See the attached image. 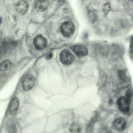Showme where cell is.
Returning a JSON list of instances; mask_svg holds the SVG:
<instances>
[{"instance_id":"cell-1","label":"cell","mask_w":133,"mask_h":133,"mask_svg":"<svg viewBox=\"0 0 133 133\" xmlns=\"http://www.w3.org/2000/svg\"><path fill=\"white\" fill-rule=\"evenodd\" d=\"M131 104V103L124 96L120 97L117 101V104L119 110L127 115L130 114Z\"/></svg>"},{"instance_id":"cell-2","label":"cell","mask_w":133,"mask_h":133,"mask_svg":"<svg viewBox=\"0 0 133 133\" xmlns=\"http://www.w3.org/2000/svg\"><path fill=\"white\" fill-rule=\"evenodd\" d=\"M59 58L61 62L63 64L65 65H69L74 61L75 57L69 50L64 49L60 54Z\"/></svg>"},{"instance_id":"cell-3","label":"cell","mask_w":133,"mask_h":133,"mask_svg":"<svg viewBox=\"0 0 133 133\" xmlns=\"http://www.w3.org/2000/svg\"><path fill=\"white\" fill-rule=\"evenodd\" d=\"M75 30L74 24L70 22H66L63 23L61 27V31L62 34L66 37L71 36Z\"/></svg>"},{"instance_id":"cell-4","label":"cell","mask_w":133,"mask_h":133,"mask_svg":"<svg viewBox=\"0 0 133 133\" xmlns=\"http://www.w3.org/2000/svg\"><path fill=\"white\" fill-rule=\"evenodd\" d=\"M35 83V80L34 76L31 74H27L24 76L22 80V88L25 91H29L33 88Z\"/></svg>"},{"instance_id":"cell-5","label":"cell","mask_w":133,"mask_h":133,"mask_svg":"<svg viewBox=\"0 0 133 133\" xmlns=\"http://www.w3.org/2000/svg\"><path fill=\"white\" fill-rule=\"evenodd\" d=\"M12 64L10 61L5 60L0 63V76L5 77L10 74L12 68Z\"/></svg>"},{"instance_id":"cell-6","label":"cell","mask_w":133,"mask_h":133,"mask_svg":"<svg viewBox=\"0 0 133 133\" xmlns=\"http://www.w3.org/2000/svg\"><path fill=\"white\" fill-rule=\"evenodd\" d=\"M71 49L74 54L79 58L85 56L88 53L87 48L83 45H74L71 46Z\"/></svg>"},{"instance_id":"cell-7","label":"cell","mask_w":133,"mask_h":133,"mask_svg":"<svg viewBox=\"0 0 133 133\" xmlns=\"http://www.w3.org/2000/svg\"><path fill=\"white\" fill-rule=\"evenodd\" d=\"M127 123L125 119L123 117H119L116 119L112 123L114 128L118 132L122 131L126 129Z\"/></svg>"},{"instance_id":"cell-8","label":"cell","mask_w":133,"mask_h":133,"mask_svg":"<svg viewBox=\"0 0 133 133\" xmlns=\"http://www.w3.org/2000/svg\"><path fill=\"white\" fill-rule=\"evenodd\" d=\"M47 43L46 39L42 35H38L36 36L33 40V44L35 48L38 50L45 48Z\"/></svg>"},{"instance_id":"cell-9","label":"cell","mask_w":133,"mask_h":133,"mask_svg":"<svg viewBox=\"0 0 133 133\" xmlns=\"http://www.w3.org/2000/svg\"><path fill=\"white\" fill-rule=\"evenodd\" d=\"M29 7V4L25 0H21L16 3L15 8L17 11L19 13L24 15L27 12Z\"/></svg>"},{"instance_id":"cell-10","label":"cell","mask_w":133,"mask_h":133,"mask_svg":"<svg viewBox=\"0 0 133 133\" xmlns=\"http://www.w3.org/2000/svg\"><path fill=\"white\" fill-rule=\"evenodd\" d=\"M19 102L18 98L14 97L11 101L9 105L8 110L10 114L12 115L16 114L19 108Z\"/></svg>"},{"instance_id":"cell-11","label":"cell","mask_w":133,"mask_h":133,"mask_svg":"<svg viewBox=\"0 0 133 133\" xmlns=\"http://www.w3.org/2000/svg\"><path fill=\"white\" fill-rule=\"evenodd\" d=\"M49 4V2L48 1H36L35 3V7L38 11L41 12L46 10Z\"/></svg>"},{"instance_id":"cell-12","label":"cell","mask_w":133,"mask_h":133,"mask_svg":"<svg viewBox=\"0 0 133 133\" xmlns=\"http://www.w3.org/2000/svg\"><path fill=\"white\" fill-rule=\"evenodd\" d=\"M69 130L70 133H80L81 127L80 125L76 122H73L70 125Z\"/></svg>"},{"instance_id":"cell-13","label":"cell","mask_w":133,"mask_h":133,"mask_svg":"<svg viewBox=\"0 0 133 133\" xmlns=\"http://www.w3.org/2000/svg\"><path fill=\"white\" fill-rule=\"evenodd\" d=\"M6 128L8 133H17L16 126L13 122L9 121L7 123Z\"/></svg>"},{"instance_id":"cell-14","label":"cell","mask_w":133,"mask_h":133,"mask_svg":"<svg viewBox=\"0 0 133 133\" xmlns=\"http://www.w3.org/2000/svg\"><path fill=\"white\" fill-rule=\"evenodd\" d=\"M6 41L2 36H0V52L4 54L6 52L7 48Z\"/></svg>"},{"instance_id":"cell-15","label":"cell","mask_w":133,"mask_h":133,"mask_svg":"<svg viewBox=\"0 0 133 133\" xmlns=\"http://www.w3.org/2000/svg\"><path fill=\"white\" fill-rule=\"evenodd\" d=\"M111 10V8L110 4L108 2L105 3L102 8V10L105 14H107Z\"/></svg>"},{"instance_id":"cell-16","label":"cell","mask_w":133,"mask_h":133,"mask_svg":"<svg viewBox=\"0 0 133 133\" xmlns=\"http://www.w3.org/2000/svg\"><path fill=\"white\" fill-rule=\"evenodd\" d=\"M126 98L130 103H131L132 97V91L131 89H129L127 90L125 93Z\"/></svg>"},{"instance_id":"cell-17","label":"cell","mask_w":133,"mask_h":133,"mask_svg":"<svg viewBox=\"0 0 133 133\" xmlns=\"http://www.w3.org/2000/svg\"><path fill=\"white\" fill-rule=\"evenodd\" d=\"M118 76L119 78L123 81H125L126 78V74L124 71L120 70L118 72Z\"/></svg>"},{"instance_id":"cell-18","label":"cell","mask_w":133,"mask_h":133,"mask_svg":"<svg viewBox=\"0 0 133 133\" xmlns=\"http://www.w3.org/2000/svg\"><path fill=\"white\" fill-rule=\"evenodd\" d=\"M88 36V33L87 32H85L84 33V34L83 35V38L84 39H86Z\"/></svg>"},{"instance_id":"cell-19","label":"cell","mask_w":133,"mask_h":133,"mask_svg":"<svg viewBox=\"0 0 133 133\" xmlns=\"http://www.w3.org/2000/svg\"><path fill=\"white\" fill-rule=\"evenodd\" d=\"M52 54L51 53L49 54L46 56V58L47 59H50L52 56Z\"/></svg>"},{"instance_id":"cell-20","label":"cell","mask_w":133,"mask_h":133,"mask_svg":"<svg viewBox=\"0 0 133 133\" xmlns=\"http://www.w3.org/2000/svg\"><path fill=\"white\" fill-rule=\"evenodd\" d=\"M0 58H1V55H0Z\"/></svg>"}]
</instances>
